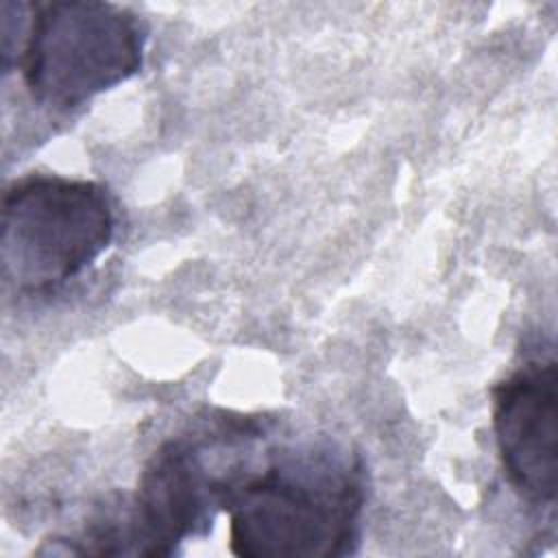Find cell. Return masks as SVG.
<instances>
[{
	"mask_svg": "<svg viewBox=\"0 0 558 558\" xmlns=\"http://www.w3.org/2000/svg\"><path fill=\"white\" fill-rule=\"evenodd\" d=\"M17 41L2 50L33 100L68 113L142 70L146 26L126 7L92 0L24 4Z\"/></svg>",
	"mask_w": 558,
	"mask_h": 558,
	"instance_id": "obj_2",
	"label": "cell"
},
{
	"mask_svg": "<svg viewBox=\"0 0 558 558\" xmlns=\"http://www.w3.org/2000/svg\"><path fill=\"white\" fill-rule=\"evenodd\" d=\"M116 235L105 185L26 174L2 198V272L22 294H46L87 270Z\"/></svg>",
	"mask_w": 558,
	"mask_h": 558,
	"instance_id": "obj_3",
	"label": "cell"
},
{
	"mask_svg": "<svg viewBox=\"0 0 558 558\" xmlns=\"http://www.w3.org/2000/svg\"><path fill=\"white\" fill-rule=\"evenodd\" d=\"M493 429L504 475L532 506H554L558 486V371L530 357L493 388Z\"/></svg>",
	"mask_w": 558,
	"mask_h": 558,
	"instance_id": "obj_4",
	"label": "cell"
},
{
	"mask_svg": "<svg viewBox=\"0 0 558 558\" xmlns=\"http://www.w3.org/2000/svg\"><path fill=\"white\" fill-rule=\"evenodd\" d=\"M364 504L357 451L325 438L281 449L257 473L229 475V549L242 558L353 554Z\"/></svg>",
	"mask_w": 558,
	"mask_h": 558,
	"instance_id": "obj_1",
	"label": "cell"
}]
</instances>
